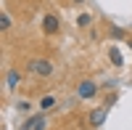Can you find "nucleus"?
Returning a JSON list of instances; mask_svg holds the SVG:
<instances>
[{
    "label": "nucleus",
    "instance_id": "2",
    "mask_svg": "<svg viewBox=\"0 0 132 130\" xmlns=\"http://www.w3.org/2000/svg\"><path fill=\"white\" fill-rule=\"evenodd\" d=\"M95 93H98V88H95V82H90V80H85L79 88H77V96H79V98H93Z\"/></svg>",
    "mask_w": 132,
    "mask_h": 130
},
{
    "label": "nucleus",
    "instance_id": "7",
    "mask_svg": "<svg viewBox=\"0 0 132 130\" xmlns=\"http://www.w3.org/2000/svg\"><path fill=\"white\" fill-rule=\"evenodd\" d=\"M5 82H8V88H11V90H13V88H16V85L21 82V74H19L16 69H11V72H8V80H5Z\"/></svg>",
    "mask_w": 132,
    "mask_h": 130
},
{
    "label": "nucleus",
    "instance_id": "6",
    "mask_svg": "<svg viewBox=\"0 0 132 130\" xmlns=\"http://www.w3.org/2000/svg\"><path fill=\"white\" fill-rule=\"evenodd\" d=\"M108 59H111L114 67H122V64H124V59H122V53H119V48H111V50H108Z\"/></svg>",
    "mask_w": 132,
    "mask_h": 130
},
{
    "label": "nucleus",
    "instance_id": "5",
    "mask_svg": "<svg viewBox=\"0 0 132 130\" xmlns=\"http://www.w3.org/2000/svg\"><path fill=\"white\" fill-rule=\"evenodd\" d=\"M106 117H108L106 109H95V112H90V125H93V127H101V125L106 122Z\"/></svg>",
    "mask_w": 132,
    "mask_h": 130
},
{
    "label": "nucleus",
    "instance_id": "1",
    "mask_svg": "<svg viewBox=\"0 0 132 130\" xmlns=\"http://www.w3.org/2000/svg\"><path fill=\"white\" fill-rule=\"evenodd\" d=\"M29 69L35 72V74H40V77H45V74L53 72V64H50L48 59H32V61H29Z\"/></svg>",
    "mask_w": 132,
    "mask_h": 130
},
{
    "label": "nucleus",
    "instance_id": "4",
    "mask_svg": "<svg viewBox=\"0 0 132 130\" xmlns=\"http://www.w3.org/2000/svg\"><path fill=\"white\" fill-rule=\"evenodd\" d=\"M42 29H45L48 35H56V32L61 29V24H58L56 16H45V19H42Z\"/></svg>",
    "mask_w": 132,
    "mask_h": 130
},
{
    "label": "nucleus",
    "instance_id": "10",
    "mask_svg": "<svg viewBox=\"0 0 132 130\" xmlns=\"http://www.w3.org/2000/svg\"><path fill=\"white\" fill-rule=\"evenodd\" d=\"M0 27H3V29L11 27V16H8V13H3V19H0Z\"/></svg>",
    "mask_w": 132,
    "mask_h": 130
},
{
    "label": "nucleus",
    "instance_id": "3",
    "mask_svg": "<svg viewBox=\"0 0 132 130\" xmlns=\"http://www.w3.org/2000/svg\"><path fill=\"white\" fill-rule=\"evenodd\" d=\"M42 127H45V120H42L40 114H35V117H29V120L21 125L19 130H42Z\"/></svg>",
    "mask_w": 132,
    "mask_h": 130
},
{
    "label": "nucleus",
    "instance_id": "11",
    "mask_svg": "<svg viewBox=\"0 0 132 130\" xmlns=\"http://www.w3.org/2000/svg\"><path fill=\"white\" fill-rule=\"evenodd\" d=\"M71 3H85V0H71Z\"/></svg>",
    "mask_w": 132,
    "mask_h": 130
},
{
    "label": "nucleus",
    "instance_id": "9",
    "mask_svg": "<svg viewBox=\"0 0 132 130\" xmlns=\"http://www.w3.org/2000/svg\"><path fill=\"white\" fill-rule=\"evenodd\" d=\"M77 24H79V27H87V24H90V16H87V13H79V16H77Z\"/></svg>",
    "mask_w": 132,
    "mask_h": 130
},
{
    "label": "nucleus",
    "instance_id": "8",
    "mask_svg": "<svg viewBox=\"0 0 132 130\" xmlns=\"http://www.w3.org/2000/svg\"><path fill=\"white\" fill-rule=\"evenodd\" d=\"M53 104H56V101H53V96H45V98L40 101V109H53Z\"/></svg>",
    "mask_w": 132,
    "mask_h": 130
}]
</instances>
